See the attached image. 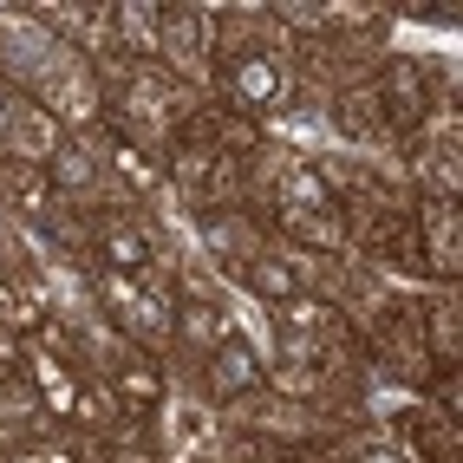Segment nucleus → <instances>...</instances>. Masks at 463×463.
<instances>
[{
	"label": "nucleus",
	"instance_id": "1",
	"mask_svg": "<svg viewBox=\"0 0 463 463\" xmlns=\"http://www.w3.org/2000/svg\"><path fill=\"white\" fill-rule=\"evenodd\" d=\"M359 353L379 379L405 385V392H424V379L438 373L430 339H424V300L418 294H385L379 314L359 320Z\"/></svg>",
	"mask_w": 463,
	"mask_h": 463
},
{
	"label": "nucleus",
	"instance_id": "2",
	"mask_svg": "<svg viewBox=\"0 0 463 463\" xmlns=\"http://www.w3.org/2000/svg\"><path fill=\"white\" fill-rule=\"evenodd\" d=\"M373 91H379V105H385V118H392L398 144H405L438 105H457L450 66H438V59H424V52H418V59H411V52H385L379 72H373Z\"/></svg>",
	"mask_w": 463,
	"mask_h": 463
},
{
	"label": "nucleus",
	"instance_id": "3",
	"mask_svg": "<svg viewBox=\"0 0 463 463\" xmlns=\"http://www.w3.org/2000/svg\"><path fill=\"white\" fill-rule=\"evenodd\" d=\"M209 85H215V105L235 111V118H249V125L281 118L288 111V91H294L288 59H268V52L261 59H229V66H215Z\"/></svg>",
	"mask_w": 463,
	"mask_h": 463
},
{
	"label": "nucleus",
	"instance_id": "4",
	"mask_svg": "<svg viewBox=\"0 0 463 463\" xmlns=\"http://www.w3.org/2000/svg\"><path fill=\"white\" fill-rule=\"evenodd\" d=\"M157 66L183 85L209 91L215 72V7H164L157 14Z\"/></svg>",
	"mask_w": 463,
	"mask_h": 463
},
{
	"label": "nucleus",
	"instance_id": "5",
	"mask_svg": "<svg viewBox=\"0 0 463 463\" xmlns=\"http://www.w3.org/2000/svg\"><path fill=\"white\" fill-rule=\"evenodd\" d=\"M164 255V229H150V215L144 209H105V215H91V261L99 268H118V274H144L157 268Z\"/></svg>",
	"mask_w": 463,
	"mask_h": 463
},
{
	"label": "nucleus",
	"instance_id": "6",
	"mask_svg": "<svg viewBox=\"0 0 463 463\" xmlns=\"http://www.w3.org/2000/svg\"><path fill=\"white\" fill-rule=\"evenodd\" d=\"M20 373H26V385H33V398L46 405V418H52V424H72L85 379H79V365H72L66 353L52 346V333H33V339H20Z\"/></svg>",
	"mask_w": 463,
	"mask_h": 463
},
{
	"label": "nucleus",
	"instance_id": "7",
	"mask_svg": "<svg viewBox=\"0 0 463 463\" xmlns=\"http://www.w3.org/2000/svg\"><path fill=\"white\" fill-rule=\"evenodd\" d=\"M411 222H418L424 274H430V281H444V288H457V274H463V209L444 203V196H418L411 203Z\"/></svg>",
	"mask_w": 463,
	"mask_h": 463
},
{
	"label": "nucleus",
	"instance_id": "8",
	"mask_svg": "<svg viewBox=\"0 0 463 463\" xmlns=\"http://www.w3.org/2000/svg\"><path fill=\"white\" fill-rule=\"evenodd\" d=\"M222 274H229V281H235L241 294H255L261 307H281V300H300V294H307V274H300V255L288 249V241H268V249H255V255H241V261H229Z\"/></svg>",
	"mask_w": 463,
	"mask_h": 463
},
{
	"label": "nucleus",
	"instance_id": "9",
	"mask_svg": "<svg viewBox=\"0 0 463 463\" xmlns=\"http://www.w3.org/2000/svg\"><path fill=\"white\" fill-rule=\"evenodd\" d=\"M392 444L411 463H463V430L450 411H430L424 398H411L405 411L392 418Z\"/></svg>",
	"mask_w": 463,
	"mask_h": 463
},
{
	"label": "nucleus",
	"instance_id": "10",
	"mask_svg": "<svg viewBox=\"0 0 463 463\" xmlns=\"http://www.w3.org/2000/svg\"><path fill=\"white\" fill-rule=\"evenodd\" d=\"M326 118H333V131L346 137L359 157H373V150H398V131H392V118L379 105L373 79L353 85V91H339V99H326Z\"/></svg>",
	"mask_w": 463,
	"mask_h": 463
},
{
	"label": "nucleus",
	"instance_id": "11",
	"mask_svg": "<svg viewBox=\"0 0 463 463\" xmlns=\"http://www.w3.org/2000/svg\"><path fill=\"white\" fill-rule=\"evenodd\" d=\"M196 229H203V249L215 268H229L241 255H255L274 241V222L261 209H196Z\"/></svg>",
	"mask_w": 463,
	"mask_h": 463
},
{
	"label": "nucleus",
	"instance_id": "12",
	"mask_svg": "<svg viewBox=\"0 0 463 463\" xmlns=\"http://www.w3.org/2000/svg\"><path fill=\"white\" fill-rule=\"evenodd\" d=\"M261 373H268V359L249 346L241 333H229L222 346H215L209 359H203V379H196V398H209V405H229V398H241V392H255L261 385Z\"/></svg>",
	"mask_w": 463,
	"mask_h": 463
},
{
	"label": "nucleus",
	"instance_id": "13",
	"mask_svg": "<svg viewBox=\"0 0 463 463\" xmlns=\"http://www.w3.org/2000/svg\"><path fill=\"white\" fill-rule=\"evenodd\" d=\"M111 392H118V405L125 411H144V418H157L164 405H170V373H164V359H150V353H125L118 359V373L105 379Z\"/></svg>",
	"mask_w": 463,
	"mask_h": 463
},
{
	"label": "nucleus",
	"instance_id": "14",
	"mask_svg": "<svg viewBox=\"0 0 463 463\" xmlns=\"http://www.w3.org/2000/svg\"><path fill=\"white\" fill-rule=\"evenodd\" d=\"M418 300H424V339H430L438 373H457L463 365V300H457V288L438 281V294H418Z\"/></svg>",
	"mask_w": 463,
	"mask_h": 463
},
{
	"label": "nucleus",
	"instance_id": "15",
	"mask_svg": "<svg viewBox=\"0 0 463 463\" xmlns=\"http://www.w3.org/2000/svg\"><path fill=\"white\" fill-rule=\"evenodd\" d=\"M59 137H66V125H59L52 111H40L33 99H20L14 125H7V137H0V157H20V164H46L52 150H59Z\"/></svg>",
	"mask_w": 463,
	"mask_h": 463
},
{
	"label": "nucleus",
	"instance_id": "16",
	"mask_svg": "<svg viewBox=\"0 0 463 463\" xmlns=\"http://www.w3.org/2000/svg\"><path fill=\"white\" fill-rule=\"evenodd\" d=\"M157 14H164V7H144V0L111 7V26H118V46H125V59H157Z\"/></svg>",
	"mask_w": 463,
	"mask_h": 463
},
{
	"label": "nucleus",
	"instance_id": "17",
	"mask_svg": "<svg viewBox=\"0 0 463 463\" xmlns=\"http://www.w3.org/2000/svg\"><path fill=\"white\" fill-rule=\"evenodd\" d=\"M288 450L274 444V438H261V430H241V424H229L222 438H215V450H209V463H281Z\"/></svg>",
	"mask_w": 463,
	"mask_h": 463
},
{
	"label": "nucleus",
	"instance_id": "18",
	"mask_svg": "<svg viewBox=\"0 0 463 463\" xmlns=\"http://www.w3.org/2000/svg\"><path fill=\"white\" fill-rule=\"evenodd\" d=\"M339 457H346V463H411L398 444H385V438H359V430H346V438H339Z\"/></svg>",
	"mask_w": 463,
	"mask_h": 463
},
{
	"label": "nucleus",
	"instance_id": "19",
	"mask_svg": "<svg viewBox=\"0 0 463 463\" xmlns=\"http://www.w3.org/2000/svg\"><path fill=\"white\" fill-rule=\"evenodd\" d=\"M281 463H346V457H339V444H300V450H288Z\"/></svg>",
	"mask_w": 463,
	"mask_h": 463
},
{
	"label": "nucleus",
	"instance_id": "20",
	"mask_svg": "<svg viewBox=\"0 0 463 463\" xmlns=\"http://www.w3.org/2000/svg\"><path fill=\"white\" fill-rule=\"evenodd\" d=\"M196 463H209V457H196Z\"/></svg>",
	"mask_w": 463,
	"mask_h": 463
}]
</instances>
